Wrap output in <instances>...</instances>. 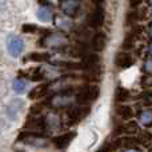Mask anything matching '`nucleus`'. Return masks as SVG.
<instances>
[{
	"instance_id": "obj_1",
	"label": "nucleus",
	"mask_w": 152,
	"mask_h": 152,
	"mask_svg": "<svg viewBox=\"0 0 152 152\" xmlns=\"http://www.w3.org/2000/svg\"><path fill=\"white\" fill-rule=\"evenodd\" d=\"M99 95H100L99 86L88 83V84H84V86L77 88L75 100L79 105H89L91 103H94L95 100L99 97Z\"/></svg>"
},
{
	"instance_id": "obj_2",
	"label": "nucleus",
	"mask_w": 152,
	"mask_h": 152,
	"mask_svg": "<svg viewBox=\"0 0 152 152\" xmlns=\"http://www.w3.org/2000/svg\"><path fill=\"white\" fill-rule=\"evenodd\" d=\"M77 91L76 87H67V88H61L56 94H53L48 100V104L52 108H66L72 104V94Z\"/></svg>"
},
{
	"instance_id": "obj_3",
	"label": "nucleus",
	"mask_w": 152,
	"mask_h": 152,
	"mask_svg": "<svg viewBox=\"0 0 152 152\" xmlns=\"http://www.w3.org/2000/svg\"><path fill=\"white\" fill-rule=\"evenodd\" d=\"M16 142H27L34 147H39V148H44L50 144L48 139L44 137V134L40 132H34V131H21L19 134Z\"/></svg>"
},
{
	"instance_id": "obj_4",
	"label": "nucleus",
	"mask_w": 152,
	"mask_h": 152,
	"mask_svg": "<svg viewBox=\"0 0 152 152\" xmlns=\"http://www.w3.org/2000/svg\"><path fill=\"white\" fill-rule=\"evenodd\" d=\"M67 43H68V37L64 34H60V32H50L47 36L42 37V40L37 44L40 47L53 48V47H63Z\"/></svg>"
},
{
	"instance_id": "obj_5",
	"label": "nucleus",
	"mask_w": 152,
	"mask_h": 152,
	"mask_svg": "<svg viewBox=\"0 0 152 152\" xmlns=\"http://www.w3.org/2000/svg\"><path fill=\"white\" fill-rule=\"evenodd\" d=\"M89 112H91L89 105H79V107L71 108L67 112V126H76L83 119H86Z\"/></svg>"
},
{
	"instance_id": "obj_6",
	"label": "nucleus",
	"mask_w": 152,
	"mask_h": 152,
	"mask_svg": "<svg viewBox=\"0 0 152 152\" xmlns=\"http://www.w3.org/2000/svg\"><path fill=\"white\" fill-rule=\"evenodd\" d=\"M105 20V11L102 5H96L91 12L87 15L86 23L89 28H100Z\"/></svg>"
},
{
	"instance_id": "obj_7",
	"label": "nucleus",
	"mask_w": 152,
	"mask_h": 152,
	"mask_svg": "<svg viewBox=\"0 0 152 152\" xmlns=\"http://www.w3.org/2000/svg\"><path fill=\"white\" fill-rule=\"evenodd\" d=\"M24 128H28L29 131H34V132L44 134V132L48 131L50 126H48L47 119L44 116H29L26 121Z\"/></svg>"
},
{
	"instance_id": "obj_8",
	"label": "nucleus",
	"mask_w": 152,
	"mask_h": 152,
	"mask_svg": "<svg viewBox=\"0 0 152 152\" xmlns=\"http://www.w3.org/2000/svg\"><path fill=\"white\" fill-rule=\"evenodd\" d=\"M5 45H7V51L12 58H19L24 51V42L20 37L15 36V35H10L5 40Z\"/></svg>"
},
{
	"instance_id": "obj_9",
	"label": "nucleus",
	"mask_w": 152,
	"mask_h": 152,
	"mask_svg": "<svg viewBox=\"0 0 152 152\" xmlns=\"http://www.w3.org/2000/svg\"><path fill=\"white\" fill-rule=\"evenodd\" d=\"M76 137V132L75 131H71V132H66V134H61V135H58L52 139V144L55 145L58 150L60 151H64L67 150L71 142Z\"/></svg>"
},
{
	"instance_id": "obj_10",
	"label": "nucleus",
	"mask_w": 152,
	"mask_h": 152,
	"mask_svg": "<svg viewBox=\"0 0 152 152\" xmlns=\"http://www.w3.org/2000/svg\"><path fill=\"white\" fill-rule=\"evenodd\" d=\"M108 43V36L104 32H96L94 35V37L91 39L89 43V50H92V52H102L104 51V48L107 47Z\"/></svg>"
},
{
	"instance_id": "obj_11",
	"label": "nucleus",
	"mask_w": 152,
	"mask_h": 152,
	"mask_svg": "<svg viewBox=\"0 0 152 152\" xmlns=\"http://www.w3.org/2000/svg\"><path fill=\"white\" fill-rule=\"evenodd\" d=\"M60 8L64 15L68 18H76L80 11V1L79 0H60Z\"/></svg>"
},
{
	"instance_id": "obj_12",
	"label": "nucleus",
	"mask_w": 152,
	"mask_h": 152,
	"mask_svg": "<svg viewBox=\"0 0 152 152\" xmlns=\"http://www.w3.org/2000/svg\"><path fill=\"white\" fill-rule=\"evenodd\" d=\"M135 63V59L131 53L126 52V51H121L118 55L115 56V66L120 69H127Z\"/></svg>"
},
{
	"instance_id": "obj_13",
	"label": "nucleus",
	"mask_w": 152,
	"mask_h": 152,
	"mask_svg": "<svg viewBox=\"0 0 152 152\" xmlns=\"http://www.w3.org/2000/svg\"><path fill=\"white\" fill-rule=\"evenodd\" d=\"M50 88H51L50 83H40L37 87L31 89V92L28 94V99H31V100L43 99L44 96H47V95L50 94Z\"/></svg>"
},
{
	"instance_id": "obj_14",
	"label": "nucleus",
	"mask_w": 152,
	"mask_h": 152,
	"mask_svg": "<svg viewBox=\"0 0 152 152\" xmlns=\"http://www.w3.org/2000/svg\"><path fill=\"white\" fill-rule=\"evenodd\" d=\"M99 60H100V56L97 55L96 52H88L87 55H84L83 58H81L80 63H81V66H83L84 71H88V69L97 67Z\"/></svg>"
},
{
	"instance_id": "obj_15",
	"label": "nucleus",
	"mask_w": 152,
	"mask_h": 152,
	"mask_svg": "<svg viewBox=\"0 0 152 152\" xmlns=\"http://www.w3.org/2000/svg\"><path fill=\"white\" fill-rule=\"evenodd\" d=\"M24 103L23 100L20 99H13L10 102V104L7 105V110H5V112H7V116L11 119V120H15L16 118H18L19 112L21 111V108H23Z\"/></svg>"
},
{
	"instance_id": "obj_16",
	"label": "nucleus",
	"mask_w": 152,
	"mask_h": 152,
	"mask_svg": "<svg viewBox=\"0 0 152 152\" xmlns=\"http://www.w3.org/2000/svg\"><path fill=\"white\" fill-rule=\"evenodd\" d=\"M36 16L42 23H50L53 18V10L51 5H42L36 12Z\"/></svg>"
},
{
	"instance_id": "obj_17",
	"label": "nucleus",
	"mask_w": 152,
	"mask_h": 152,
	"mask_svg": "<svg viewBox=\"0 0 152 152\" xmlns=\"http://www.w3.org/2000/svg\"><path fill=\"white\" fill-rule=\"evenodd\" d=\"M51 55L48 52H31L26 56L24 61H35V63H44V61H50Z\"/></svg>"
},
{
	"instance_id": "obj_18",
	"label": "nucleus",
	"mask_w": 152,
	"mask_h": 152,
	"mask_svg": "<svg viewBox=\"0 0 152 152\" xmlns=\"http://www.w3.org/2000/svg\"><path fill=\"white\" fill-rule=\"evenodd\" d=\"M136 132H139V127L134 121L123 124V126L118 127L115 129V135H132V134H136Z\"/></svg>"
},
{
	"instance_id": "obj_19",
	"label": "nucleus",
	"mask_w": 152,
	"mask_h": 152,
	"mask_svg": "<svg viewBox=\"0 0 152 152\" xmlns=\"http://www.w3.org/2000/svg\"><path fill=\"white\" fill-rule=\"evenodd\" d=\"M116 113H118V116H120L123 120H131L132 118H134V110H132L129 105L127 104H120L116 107Z\"/></svg>"
},
{
	"instance_id": "obj_20",
	"label": "nucleus",
	"mask_w": 152,
	"mask_h": 152,
	"mask_svg": "<svg viewBox=\"0 0 152 152\" xmlns=\"http://www.w3.org/2000/svg\"><path fill=\"white\" fill-rule=\"evenodd\" d=\"M131 97V94L127 88L124 87H118L115 89V94H113V99H115L116 103H126L127 100H129Z\"/></svg>"
},
{
	"instance_id": "obj_21",
	"label": "nucleus",
	"mask_w": 152,
	"mask_h": 152,
	"mask_svg": "<svg viewBox=\"0 0 152 152\" xmlns=\"http://www.w3.org/2000/svg\"><path fill=\"white\" fill-rule=\"evenodd\" d=\"M136 35L134 34V31H129V32H127V35H126V39H124V42L121 43V50L123 51H129V50H132V48L135 47V40H136Z\"/></svg>"
},
{
	"instance_id": "obj_22",
	"label": "nucleus",
	"mask_w": 152,
	"mask_h": 152,
	"mask_svg": "<svg viewBox=\"0 0 152 152\" xmlns=\"http://www.w3.org/2000/svg\"><path fill=\"white\" fill-rule=\"evenodd\" d=\"M27 87H28L27 80L26 79H21V77H16L15 81H13V84H12V88L16 94H24Z\"/></svg>"
},
{
	"instance_id": "obj_23",
	"label": "nucleus",
	"mask_w": 152,
	"mask_h": 152,
	"mask_svg": "<svg viewBox=\"0 0 152 152\" xmlns=\"http://www.w3.org/2000/svg\"><path fill=\"white\" fill-rule=\"evenodd\" d=\"M140 123L145 127H151L152 126V110L148 108V110H144L140 112Z\"/></svg>"
},
{
	"instance_id": "obj_24",
	"label": "nucleus",
	"mask_w": 152,
	"mask_h": 152,
	"mask_svg": "<svg viewBox=\"0 0 152 152\" xmlns=\"http://www.w3.org/2000/svg\"><path fill=\"white\" fill-rule=\"evenodd\" d=\"M139 19H142V16H140V13L137 12L136 10H132L129 11L128 13H127V19H126V24L127 26H135V23H136Z\"/></svg>"
},
{
	"instance_id": "obj_25",
	"label": "nucleus",
	"mask_w": 152,
	"mask_h": 152,
	"mask_svg": "<svg viewBox=\"0 0 152 152\" xmlns=\"http://www.w3.org/2000/svg\"><path fill=\"white\" fill-rule=\"evenodd\" d=\"M139 142H140V144L148 147V144H151L152 143V134L150 131H143L142 134H140V136H139Z\"/></svg>"
},
{
	"instance_id": "obj_26",
	"label": "nucleus",
	"mask_w": 152,
	"mask_h": 152,
	"mask_svg": "<svg viewBox=\"0 0 152 152\" xmlns=\"http://www.w3.org/2000/svg\"><path fill=\"white\" fill-rule=\"evenodd\" d=\"M43 108H44V103H36V104H34L31 107V110H29V113H31L29 116H39L42 113Z\"/></svg>"
},
{
	"instance_id": "obj_27",
	"label": "nucleus",
	"mask_w": 152,
	"mask_h": 152,
	"mask_svg": "<svg viewBox=\"0 0 152 152\" xmlns=\"http://www.w3.org/2000/svg\"><path fill=\"white\" fill-rule=\"evenodd\" d=\"M39 29L40 28L35 24H23V27H21V31L24 34H36V32H39Z\"/></svg>"
},
{
	"instance_id": "obj_28",
	"label": "nucleus",
	"mask_w": 152,
	"mask_h": 152,
	"mask_svg": "<svg viewBox=\"0 0 152 152\" xmlns=\"http://www.w3.org/2000/svg\"><path fill=\"white\" fill-rule=\"evenodd\" d=\"M144 105H152V91H144L140 95Z\"/></svg>"
},
{
	"instance_id": "obj_29",
	"label": "nucleus",
	"mask_w": 152,
	"mask_h": 152,
	"mask_svg": "<svg viewBox=\"0 0 152 152\" xmlns=\"http://www.w3.org/2000/svg\"><path fill=\"white\" fill-rule=\"evenodd\" d=\"M142 84H143L144 87H152V74H148V75L143 76Z\"/></svg>"
},
{
	"instance_id": "obj_30",
	"label": "nucleus",
	"mask_w": 152,
	"mask_h": 152,
	"mask_svg": "<svg viewBox=\"0 0 152 152\" xmlns=\"http://www.w3.org/2000/svg\"><path fill=\"white\" fill-rule=\"evenodd\" d=\"M111 151H112V144H110V143H105V144H103L96 152H111Z\"/></svg>"
},
{
	"instance_id": "obj_31",
	"label": "nucleus",
	"mask_w": 152,
	"mask_h": 152,
	"mask_svg": "<svg viewBox=\"0 0 152 152\" xmlns=\"http://www.w3.org/2000/svg\"><path fill=\"white\" fill-rule=\"evenodd\" d=\"M129 1V7L132 8V10H136V8H139L140 5H142L143 0H128Z\"/></svg>"
},
{
	"instance_id": "obj_32",
	"label": "nucleus",
	"mask_w": 152,
	"mask_h": 152,
	"mask_svg": "<svg viewBox=\"0 0 152 152\" xmlns=\"http://www.w3.org/2000/svg\"><path fill=\"white\" fill-rule=\"evenodd\" d=\"M144 71H147L148 74H152V59H147V60H145Z\"/></svg>"
},
{
	"instance_id": "obj_33",
	"label": "nucleus",
	"mask_w": 152,
	"mask_h": 152,
	"mask_svg": "<svg viewBox=\"0 0 152 152\" xmlns=\"http://www.w3.org/2000/svg\"><path fill=\"white\" fill-rule=\"evenodd\" d=\"M56 24H58V26H60V28H64L66 26H68V24H69V21H66V20H63V19L58 18V19H56Z\"/></svg>"
},
{
	"instance_id": "obj_34",
	"label": "nucleus",
	"mask_w": 152,
	"mask_h": 152,
	"mask_svg": "<svg viewBox=\"0 0 152 152\" xmlns=\"http://www.w3.org/2000/svg\"><path fill=\"white\" fill-rule=\"evenodd\" d=\"M89 1H92L95 5H102L104 3V0H89Z\"/></svg>"
},
{
	"instance_id": "obj_35",
	"label": "nucleus",
	"mask_w": 152,
	"mask_h": 152,
	"mask_svg": "<svg viewBox=\"0 0 152 152\" xmlns=\"http://www.w3.org/2000/svg\"><path fill=\"white\" fill-rule=\"evenodd\" d=\"M126 152H140V151L136 150V148H129V150H127Z\"/></svg>"
},
{
	"instance_id": "obj_36",
	"label": "nucleus",
	"mask_w": 152,
	"mask_h": 152,
	"mask_svg": "<svg viewBox=\"0 0 152 152\" xmlns=\"http://www.w3.org/2000/svg\"><path fill=\"white\" fill-rule=\"evenodd\" d=\"M148 34H150V36L152 37V23L150 24V27H148Z\"/></svg>"
},
{
	"instance_id": "obj_37",
	"label": "nucleus",
	"mask_w": 152,
	"mask_h": 152,
	"mask_svg": "<svg viewBox=\"0 0 152 152\" xmlns=\"http://www.w3.org/2000/svg\"><path fill=\"white\" fill-rule=\"evenodd\" d=\"M148 53H150V55H152V43L150 45H148Z\"/></svg>"
},
{
	"instance_id": "obj_38",
	"label": "nucleus",
	"mask_w": 152,
	"mask_h": 152,
	"mask_svg": "<svg viewBox=\"0 0 152 152\" xmlns=\"http://www.w3.org/2000/svg\"><path fill=\"white\" fill-rule=\"evenodd\" d=\"M148 152H152V147L150 148V150H148Z\"/></svg>"
},
{
	"instance_id": "obj_39",
	"label": "nucleus",
	"mask_w": 152,
	"mask_h": 152,
	"mask_svg": "<svg viewBox=\"0 0 152 152\" xmlns=\"http://www.w3.org/2000/svg\"><path fill=\"white\" fill-rule=\"evenodd\" d=\"M148 1H150V4H151V5H152V0H148Z\"/></svg>"
}]
</instances>
